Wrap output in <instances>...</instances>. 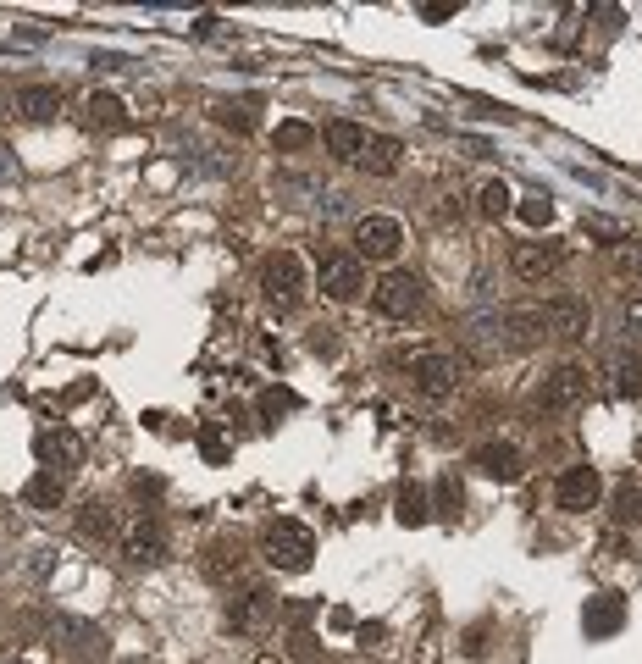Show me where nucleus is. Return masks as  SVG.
Listing matches in <instances>:
<instances>
[{"instance_id":"412c9836","label":"nucleus","mask_w":642,"mask_h":664,"mask_svg":"<svg viewBox=\"0 0 642 664\" xmlns=\"http://www.w3.org/2000/svg\"><path fill=\"white\" fill-rule=\"evenodd\" d=\"M399 155H405V144L388 139V133H377V139H366V155H360V166H366L371 178H393V172H399Z\"/></svg>"},{"instance_id":"a211bd4d","label":"nucleus","mask_w":642,"mask_h":664,"mask_svg":"<svg viewBox=\"0 0 642 664\" xmlns=\"http://www.w3.org/2000/svg\"><path fill=\"white\" fill-rule=\"evenodd\" d=\"M321 139H327V155H333V161H360V155H366V128H360V122H349V117L327 122V133H321Z\"/></svg>"},{"instance_id":"dca6fc26","label":"nucleus","mask_w":642,"mask_h":664,"mask_svg":"<svg viewBox=\"0 0 642 664\" xmlns=\"http://www.w3.org/2000/svg\"><path fill=\"white\" fill-rule=\"evenodd\" d=\"M620 626H626V598H620V593L587 598V609H582V631H587V637H615Z\"/></svg>"},{"instance_id":"f8f14e48","label":"nucleus","mask_w":642,"mask_h":664,"mask_svg":"<svg viewBox=\"0 0 642 664\" xmlns=\"http://www.w3.org/2000/svg\"><path fill=\"white\" fill-rule=\"evenodd\" d=\"M471 465L482 476H493V482H521V476H526V454L515 449V443H476Z\"/></svg>"},{"instance_id":"423d86ee","label":"nucleus","mask_w":642,"mask_h":664,"mask_svg":"<svg viewBox=\"0 0 642 664\" xmlns=\"http://www.w3.org/2000/svg\"><path fill=\"white\" fill-rule=\"evenodd\" d=\"M598 498H604V476H598V465H565L554 482V504L565 515H587L598 510Z\"/></svg>"},{"instance_id":"393cba45","label":"nucleus","mask_w":642,"mask_h":664,"mask_svg":"<svg viewBox=\"0 0 642 664\" xmlns=\"http://www.w3.org/2000/svg\"><path fill=\"white\" fill-rule=\"evenodd\" d=\"M510 200H515L510 183H504V178H488V183H482V194H476V211L488 216V222H504V216H510Z\"/></svg>"},{"instance_id":"ddd939ff","label":"nucleus","mask_w":642,"mask_h":664,"mask_svg":"<svg viewBox=\"0 0 642 664\" xmlns=\"http://www.w3.org/2000/svg\"><path fill=\"white\" fill-rule=\"evenodd\" d=\"M39 460H45V471H78L84 465V438L72 427H50V432H39Z\"/></svg>"},{"instance_id":"0eeeda50","label":"nucleus","mask_w":642,"mask_h":664,"mask_svg":"<svg viewBox=\"0 0 642 664\" xmlns=\"http://www.w3.org/2000/svg\"><path fill=\"white\" fill-rule=\"evenodd\" d=\"M510 266L521 283H548V277L565 266V249L554 244V238H532V244H515L510 249Z\"/></svg>"},{"instance_id":"f3484780","label":"nucleus","mask_w":642,"mask_h":664,"mask_svg":"<svg viewBox=\"0 0 642 664\" xmlns=\"http://www.w3.org/2000/svg\"><path fill=\"white\" fill-rule=\"evenodd\" d=\"M122 532H128V526H122L117 510L100 504V498H89L84 510H78V537H84V543H122Z\"/></svg>"},{"instance_id":"b1692460","label":"nucleus","mask_w":642,"mask_h":664,"mask_svg":"<svg viewBox=\"0 0 642 664\" xmlns=\"http://www.w3.org/2000/svg\"><path fill=\"white\" fill-rule=\"evenodd\" d=\"M609 521L615 526H642V487L637 482H620L609 493Z\"/></svg>"},{"instance_id":"c756f323","label":"nucleus","mask_w":642,"mask_h":664,"mask_svg":"<svg viewBox=\"0 0 642 664\" xmlns=\"http://www.w3.org/2000/svg\"><path fill=\"white\" fill-rule=\"evenodd\" d=\"M460 504H465V493H460V482H454V476H438V482H432V515H460Z\"/></svg>"},{"instance_id":"9d476101","label":"nucleus","mask_w":642,"mask_h":664,"mask_svg":"<svg viewBox=\"0 0 642 664\" xmlns=\"http://www.w3.org/2000/svg\"><path fill=\"white\" fill-rule=\"evenodd\" d=\"M587 399V371L582 366H559L543 377V388H537V410L559 415V410H576V404Z\"/></svg>"},{"instance_id":"6e6552de","label":"nucleus","mask_w":642,"mask_h":664,"mask_svg":"<svg viewBox=\"0 0 642 664\" xmlns=\"http://www.w3.org/2000/svg\"><path fill=\"white\" fill-rule=\"evenodd\" d=\"M316 283L333 305H349V299H360V288H366V266H360V255H327Z\"/></svg>"},{"instance_id":"c85d7f7f","label":"nucleus","mask_w":642,"mask_h":664,"mask_svg":"<svg viewBox=\"0 0 642 664\" xmlns=\"http://www.w3.org/2000/svg\"><path fill=\"white\" fill-rule=\"evenodd\" d=\"M294 410H299L294 388H266L261 399H255V415H261V421H277V415H294Z\"/></svg>"},{"instance_id":"2f4dec72","label":"nucleus","mask_w":642,"mask_h":664,"mask_svg":"<svg viewBox=\"0 0 642 664\" xmlns=\"http://www.w3.org/2000/svg\"><path fill=\"white\" fill-rule=\"evenodd\" d=\"M216 122H222V128H233V133H250L255 128V111L250 106H227V100H222V106H216Z\"/></svg>"},{"instance_id":"9b49d317","label":"nucleus","mask_w":642,"mask_h":664,"mask_svg":"<svg viewBox=\"0 0 642 664\" xmlns=\"http://www.w3.org/2000/svg\"><path fill=\"white\" fill-rule=\"evenodd\" d=\"M598 377L615 399H642V355H631V349H609L598 360Z\"/></svg>"},{"instance_id":"7c9ffc66","label":"nucleus","mask_w":642,"mask_h":664,"mask_svg":"<svg viewBox=\"0 0 642 664\" xmlns=\"http://www.w3.org/2000/svg\"><path fill=\"white\" fill-rule=\"evenodd\" d=\"M200 454L211 465H227V438H222V427H216V421H205V427H200Z\"/></svg>"},{"instance_id":"aec40b11","label":"nucleus","mask_w":642,"mask_h":664,"mask_svg":"<svg viewBox=\"0 0 642 664\" xmlns=\"http://www.w3.org/2000/svg\"><path fill=\"white\" fill-rule=\"evenodd\" d=\"M23 504H28V510H61V504H67V482H61L56 471H39V476H28V487H23Z\"/></svg>"},{"instance_id":"1a4fd4ad","label":"nucleus","mask_w":642,"mask_h":664,"mask_svg":"<svg viewBox=\"0 0 642 664\" xmlns=\"http://www.w3.org/2000/svg\"><path fill=\"white\" fill-rule=\"evenodd\" d=\"M543 327H548V338H559V344H582L587 332H593V310H587V299H548Z\"/></svg>"},{"instance_id":"2eb2a0df","label":"nucleus","mask_w":642,"mask_h":664,"mask_svg":"<svg viewBox=\"0 0 642 664\" xmlns=\"http://www.w3.org/2000/svg\"><path fill=\"white\" fill-rule=\"evenodd\" d=\"M272 620H277V598L266 593V587H250V593L233 598V609H227V626L244 631V637H250V631H266Z\"/></svg>"},{"instance_id":"f704fd0d","label":"nucleus","mask_w":642,"mask_h":664,"mask_svg":"<svg viewBox=\"0 0 642 664\" xmlns=\"http://www.w3.org/2000/svg\"><path fill=\"white\" fill-rule=\"evenodd\" d=\"M133 493H161V476H133Z\"/></svg>"},{"instance_id":"cd10ccee","label":"nucleus","mask_w":642,"mask_h":664,"mask_svg":"<svg viewBox=\"0 0 642 664\" xmlns=\"http://www.w3.org/2000/svg\"><path fill=\"white\" fill-rule=\"evenodd\" d=\"M609 266H615V277H642V238L609 244Z\"/></svg>"},{"instance_id":"f257e3e1","label":"nucleus","mask_w":642,"mask_h":664,"mask_svg":"<svg viewBox=\"0 0 642 664\" xmlns=\"http://www.w3.org/2000/svg\"><path fill=\"white\" fill-rule=\"evenodd\" d=\"M261 294H266V305H272L277 316H288V310L305 305L310 272H305V261H299L294 249H277V255H266V266H261Z\"/></svg>"},{"instance_id":"6ab92c4d","label":"nucleus","mask_w":642,"mask_h":664,"mask_svg":"<svg viewBox=\"0 0 642 664\" xmlns=\"http://www.w3.org/2000/svg\"><path fill=\"white\" fill-rule=\"evenodd\" d=\"M17 111L28 122H50L61 111V89L56 83H28V89H17Z\"/></svg>"},{"instance_id":"4468645a","label":"nucleus","mask_w":642,"mask_h":664,"mask_svg":"<svg viewBox=\"0 0 642 664\" xmlns=\"http://www.w3.org/2000/svg\"><path fill=\"white\" fill-rule=\"evenodd\" d=\"M122 548H128V559H139V565H161V559H167V526L155 521V515H139V521L122 532Z\"/></svg>"},{"instance_id":"20e7f679","label":"nucleus","mask_w":642,"mask_h":664,"mask_svg":"<svg viewBox=\"0 0 642 664\" xmlns=\"http://www.w3.org/2000/svg\"><path fill=\"white\" fill-rule=\"evenodd\" d=\"M355 249H360V261H382V266H388L393 255L405 249V222H399V216H382V211L360 216V222H355Z\"/></svg>"},{"instance_id":"bb28decb","label":"nucleus","mask_w":642,"mask_h":664,"mask_svg":"<svg viewBox=\"0 0 642 664\" xmlns=\"http://www.w3.org/2000/svg\"><path fill=\"white\" fill-rule=\"evenodd\" d=\"M316 139H321V133L310 128V122H277V128H272V144H277V150H283V155H294V150H310V144H316Z\"/></svg>"},{"instance_id":"473e14b6","label":"nucleus","mask_w":642,"mask_h":664,"mask_svg":"<svg viewBox=\"0 0 642 664\" xmlns=\"http://www.w3.org/2000/svg\"><path fill=\"white\" fill-rule=\"evenodd\" d=\"M521 216H526L532 227H548V222H554V200H548V194H526V200H521Z\"/></svg>"},{"instance_id":"39448f33","label":"nucleus","mask_w":642,"mask_h":664,"mask_svg":"<svg viewBox=\"0 0 642 664\" xmlns=\"http://www.w3.org/2000/svg\"><path fill=\"white\" fill-rule=\"evenodd\" d=\"M421 299H427V288H421L416 272H388L377 288H371V305H377V316H388V321H410L421 310Z\"/></svg>"},{"instance_id":"72a5a7b5","label":"nucleus","mask_w":642,"mask_h":664,"mask_svg":"<svg viewBox=\"0 0 642 664\" xmlns=\"http://www.w3.org/2000/svg\"><path fill=\"white\" fill-rule=\"evenodd\" d=\"M620 332L642 344V294H631L626 305H620Z\"/></svg>"},{"instance_id":"4be33fe9","label":"nucleus","mask_w":642,"mask_h":664,"mask_svg":"<svg viewBox=\"0 0 642 664\" xmlns=\"http://www.w3.org/2000/svg\"><path fill=\"white\" fill-rule=\"evenodd\" d=\"M393 504H399L393 515H399L405 526H427V521H432V498H427V487H421V482H405Z\"/></svg>"},{"instance_id":"a878e982","label":"nucleus","mask_w":642,"mask_h":664,"mask_svg":"<svg viewBox=\"0 0 642 664\" xmlns=\"http://www.w3.org/2000/svg\"><path fill=\"white\" fill-rule=\"evenodd\" d=\"M205 554H211V559H205V576H211V581L238 576V565H244V548H238V543H211Z\"/></svg>"},{"instance_id":"f03ea898","label":"nucleus","mask_w":642,"mask_h":664,"mask_svg":"<svg viewBox=\"0 0 642 664\" xmlns=\"http://www.w3.org/2000/svg\"><path fill=\"white\" fill-rule=\"evenodd\" d=\"M471 377V360L454 355V349H432V355H416L410 360V382H416L421 399H454Z\"/></svg>"},{"instance_id":"7ed1b4c3","label":"nucleus","mask_w":642,"mask_h":664,"mask_svg":"<svg viewBox=\"0 0 642 664\" xmlns=\"http://www.w3.org/2000/svg\"><path fill=\"white\" fill-rule=\"evenodd\" d=\"M261 559L272 570H310L316 559V532L305 521H272L261 532Z\"/></svg>"},{"instance_id":"5701e85b","label":"nucleus","mask_w":642,"mask_h":664,"mask_svg":"<svg viewBox=\"0 0 642 664\" xmlns=\"http://www.w3.org/2000/svg\"><path fill=\"white\" fill-rule=\"evenodd\" d=\"M84 111H89V128H106V133H117V128H128V111H122V100L117 95H89L84 100Z\"/></svg>"}]
</instances>
